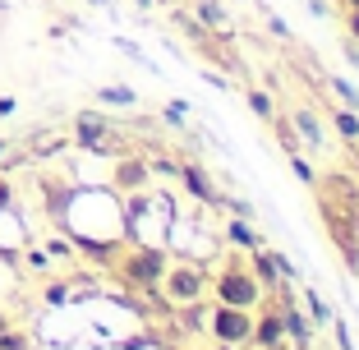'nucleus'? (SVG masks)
Masks as SVG:
<instances>
[{"label":"nucleus","instance_id":"1","mask_svg":"<svg viewBox=\"0 0 359 350\" xmlns=\"http://www.w3.org/2000/svg\"><path fill=\"white\" fill-rule=\"evenodd\" d=\"M212 299H222V304H240V309H258L267 299V286L254 276V267L240 263V258H226L208 281Z\"/></svg>","mask_w":359,"mask_h":350},{"label":"nucleus","instance_id":"2","mask_svg":"<svg viewBox=\"0 0 359 350\" xmlns=\"http://www.w3.org/2000/svg\"><path fill=\"white\" fill-rule=\"evenodd\" d=\"M166 263H170L166 249H157V244H134V249L116 263V272H120V281L134 286V290H157Z\"/></svg>","mask_w":359,"mask_h":350},{"label":"nucleus","instance_id":"3","mask_svg":"<svg viewBox=\"0 0 359 350\" xmlns=\"http://www.w3.org/2000/svg\"><path fill=\"white\" fill-rule=\"evenodd\" d=\"M208 281L212 272L203 263H166L157 290L166 295V304H194V299H208Z\"/></svg>","mask_w":359,"mask_h":350},{"label":"nucleus","instance_id":"4","mask_svg":"<svg viewBox=\"0 0 359 350\" xmlns=\"http://www.w3.org/2000/svg\"><path fill=\"white\" fill-rule=\"evenodd\" d=\"M254 314L258 309H240V304H208V337H217V346H249L254 332Z\"/></svg>","mask_w":359,"mask_h":350},{"label":"nucleus","instance_id":"5","mask_svg":"<svg viewBox=\"0 0 359 350\" xmlns=\"http://www.w3.org/2000/svg\"><path fill=\"white\" fill-rule=\"evenodd\" d=\"M249 346H254V350H290V328H285V318H281V309H276V304L272 309L258 304Z\"/></svg>","mask_w":359,"mask_h":350},{"label":"nucleus","instance_id":"6","mask_svg":"<svg viewBox=\"0 0 359 350\" xmlns=\"http://www.w3.org/2000/svg\"><path fill=\"white\" fill-rule=\"evenodd\" d=\"M74 143L93 152H111L116 148V134H111V120L97 116V111H79L74 116Z\"/></svg>","mask_w":359,"mask_h":350},{"label":"nucleus","instance_id":"7","mask_svg":"<svg viewBox=\"0 0 359 350\" xmlns=\"http://www.w3.org/2000/svg\"><path fill=\"white\" fill-rule=\"evenodd\" d=\"M148 180H152V166H148V157H120L116 166H111V189L116 194H143L148 189Z\"/></svg>","mask_w":359,"mask_h":350},{"label":"nucleus","instance_id":"8","mask_svg":"<svg viewBox=\"0 0 359 350\" xmlns=\"http://www.w3.org/2000/svg\"><path fill=\"white\" fill-rule=\"evenodd\" d=\"M249 267H254V276L263 281L267 290H276V286L285 281V276H290V263H285L281 254H272V249H263V244L254 249V263H249Z\"/></svg>","mask_w":359,"mask_h":350},{"label":"nucleus","instance_id":"9","mask_svg":"<svg viewBox=\"0 0 359 350\" xmlns=\"http://www.w3.org/2000/svg\"><path fill=\"white\" fill-rule=\"evenodd\" d=\"M290 125H295V134L304 138L309 148H323V138H327V134H323V120H318L309 107H295V111H290Z\"/></svg>","mask_w":359,"mask_h":350},{"label":"nucleus","instance_id":"10","mask_svg":"<svg viewBox=\"0 0 359 350\" xmlns=\"http://www.w3.org/2000/svg\"><path fill=\"white\" fill-rule=\"evenodd\" d=\"M226 244H231V249H244V254H254L263 240H258V231L244 222V217H231V222H226Z\"/></svg>","mask_w":359,"mask_h":350},{"label":"nucleus","instance_id":"11","mask_svg":"<svg viewBox=\"0 0 359 350\" xmlns=\"http://www.w3.org/2000/svg\"><path fill=\"white\" fill-rule=\"evenodd\" d=\"M180 175H184V184H189V194H194V198H203V203H222V198H217V189H212V180H208V170H203V166L184 161V166H180Z\"/></svg>","mask_w":359,"mask_h":350},{"label":"nucleus","instance_id":"12","mask_svg":"<svg viewBox=\"0 0 359 350\" xmlns=\"http://www.w3.org/2000/svg\"><path fill=\"white\" fill-rule=\"evenodd\" d=\"M175 318H180V328L189 332V337H203V332H208V304H203V299H194V304H175Z\"/></svg>","mask_w":359,"mask_h":350},{"label":"nucleus","instance_id":"13","mask_svg":"<svg viewBox=\"0 0 359 350\" xmlns=\"http://www.w3.org/2000/svg\"><path fill=\"white\" fill-rule=\"evenodd\" d=\"M244 102H249V111H254L258 120H267V125L276 120V107H272V97H267L263 88H249V93H244Z\"/></svg>","mask_w":359,"mask_h":350},{"label":"nucleus","instance_id":"14","mask_svg":"<svg viewBox=\"0 0 359 350\" xmlns=\"http://www.w3.org/2000/svg\"><path fill=\"white\" fill-rule=\"evenodd\" d=\"M332 125H337V134L346 138V143H359V116L350 107H341L337 116H332Z\"/></svg>","mask_w":359,"mask_h":350},{"label":"nucleus","instance_id":"15","mask_svg":"<svg viewBox=\"0 0 359 350\" xmlns=\"http://www.w3.org/2000/svg\"><path fill=\"white\" fill-rule=\"evenodd\" d=\"M97 102H106V107H134L138 93L134 88H97Z\"/></svg>","mask_w":359,"mask_h":350},{"label":"nucleus","instance_id":"16","mask_svg":"<svg viewBox=\"0 0 359 350\" xmlns=\"http://www.w3.org/2000/svg\"><path fill=\"white\" fill-rule=\"evenodd\" d=\"M198 23H208V28H226V14H222V5L217 0H198Z\"/></svg>","mask_w":359,"mask_h":350},{"label":"nucleus","instance_id":"17","mask_svg":"<svg viewBox=\"0 0 359 350\" xmlns=\"http://www.w3.org/2000/svg\"><path fill=\"white\" fill-rule=\"evenodd\" d=\"M290 170H295V180H299V184H309V189H313V184H318V170L309 166V161L299 157V152H290Z\"/></svg>","mask_w":359,"mask_h":350},{"label":"nucleus","instance_id":"18","mask_svg":"<svg viewBox=\"0 0 359 350\" xmlns=\"http://www.w3.org/2000/svg\"><path fill=\"white\" fill-rule=\"evenodd\" d=\"M304 309H309V318H313V323H327V318H332V314H327V304H323V299H318L313 290L304 295Z\"/></svg>","mask_w":359,"mask_h":350},{"label":"nucleus","instance_id":"19","mask_svg":"<svg viewBox=\"0 0 359 350\" xmlns=\"http://www.w3.org/2000/svg\"><path fill=\"white\" fill-rule=\"evenodd\" d=\"M332 88H337V97H341V102H346V107H350V111H355V107H359V93H355V88H350V83H346V79H332Z\"/></svg>","mask_w":359,"mask_h":350},{"label":"nucleus","instance_id":"20","mask_svg":"<svg viewBox=\"0 0 359 350\" xmlns=\"http://www.w3.org/2000/svg\"><path fill=\"white\" fill-rule=\"evenodd\" d=\"M0 350H28V341H23L19 332H10V328H5V332H0Z\"/></svg>","mask_w":359,"mask_h":350},{"label":"nucleus","instance_id":"21","mask_svg":"<svg viewBox=\"0 0 359 350\" xmlns=\"http://www.w3.org/2000/svg\"><path fill=\"white\" fill-rule=\"evenodd\" d=\"M346 28H350V42L359 46V10H346Z\"/></svg>","mask_w":359,"mask_h":350},{"label":"nucleus","instance_id":"22","mask_svg":"<svg viewBox=\"0 0 359 350\" xmlns=\"http://www.w3.org/2000/svg\"><path fill=\"white\" fill-rule=\"evenodd\" d=\"M10 203H14V189L10 180H0V213H10Z\"/></svg>","mask_w":359,"mask_h":350},{"label":"nucleus","instance_id":"23","mask_svg":"<svg viewBox=\"0 0 359 350\" xmlns=\"http://www.w3.org/2000/svg\"><path fill=\"white\" fill-rule=\"evenodd\" d=\"M14 116V97H0V120H10Z\"/></svg>","mask_w":359,"mask_h":350},{"label":"nucleus","instance_id":"24","mask_svg":"<svg viewBox=\"0 0 359 350\" xmlns=\"http://www.w3.org/2000/svg\"><path fill=\"white\" fill-rule=\"evenodd\" d=\"M5 328H10V314H5V309H0V332H5Z\"/></svg>","mask_w":359,"mask_h":350},{"label":"nucleus","instance_id":"25","mask_svg":"<svg viewBox=\"0 0 359 350\" xmlns=\"http://www.w3.org/2000/svg\"><path fill=\"white\" fill-rule=\"evenodd\" d=\"M5 152H10V138H0V157H5Z\"/></svg>","mask_w":359,"mask_h":350},{"label":"nucleus","instance_id":"26","mask_svg":"<svg viewBox=\"0 0 359 350\" xmlns=\"http://www.w3.org/2000/svg\"><path fill=\"white\" fill-rule=\"evenodd\" d=\"M341 5H346V10H359V0H341Z\"/></svg>","mask_w":359,"mask_h":350},{"label":"nucleus","instance_id":"27","mask_svg":"<svg viewBox=\"0 0 359 350\" xmlns=\"http://www.w3.org/2000/svg\"><path fill=\"white\" fill-rule=\"evenodd\" d=\"M138 5H152V0H138Z\"/></svg>","mask_w":359,"mask_h":350},{"label":"nucleus","instance_id":"28","mask_svg":"<svg viewBox=\"0 0 359 350\" xmlns=\"http://www.w3.org/2000/svg\"><path fill=\"white\" fill-rule=\"evenodd\" d=\"M93 5H106V0H93Z\"/></svg>","mask_w":359,"mask_h":350},{"label":"nucleus","instance_id":"29","mask_svg":"<svg viewBox=\"0 0 359 350\" xmlns=\"http://www.w3.org/2000/svg\"><path fill=\"white\" fill-rule=\"evenodd\" d=\"M222 350H235V346H222Z\"/></svg>","mask_w":359,"mask_h":350}]
</instances>
